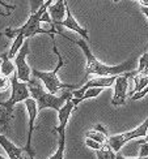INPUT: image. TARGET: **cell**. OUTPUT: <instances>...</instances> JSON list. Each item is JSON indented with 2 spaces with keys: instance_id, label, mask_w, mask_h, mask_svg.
<instances>
[{
  "instance_id": "obj_19",
  "label": "cell",
  "mask_w": 148,
  "mask_h": 159,
  "mask_svg": "<svg viewBox=\"0 0 148 159\" xmlns=\"http://www.w3.org/2000/svg\"><path fill=\"white\" fill-rule=\"evenodd\" d=\"M97 158H117V153L111 149L109 142H106L101 149L96 150Z\"/></svg>"
},
{
  "instance_id": "obj_6",
  "label": "cell",
  "mask_w": 148,
  "mask_h": 159,
  "mask_svg": "<svg viewBox=\"0 0 148 159\" xmlns=\"http://www.w3.org/2000/svg\"><path fill=\"white\" fill-rule=\"evenodd\" d=\"M11 90L12 91H11V97H9L8 101L0 102V104L5 106V107L9 108V110L15 108V106L17 103L25 102L28 98H30V90H29L28 82L21 81V80L18 78L16 72L11 76Z\"/></svg>"
},
{
  "instance_id": "obj_24",
  "label": "cell",
  "mask_w": 148,
  "mask_h": 159,
  "mask_svg": "<svg viewBox=\"0 0 148 159\" xmlns=\"http://www.w3.org/2000/svg\"><path fill=\"white\" fill-rule=\"evenodd\" d=\"M45 4L43 0H30V8H32V13L38 11L41 7Z\"/></svg>"
},
{
  "instance_id": "obj_3",
  "label": "cell",
  "mask_w": 148,
  "mask_h": 159,
  "mask_svg": "<svg viewBox=\"0 0 148 159\" xmlns=\"http://www.w3.org/2000/svg\"><path fill=\"white\" fill-rule=\"evenodd\" d=\"M52 0H46L45 4L39 8L38 11L30 13V17L26 20V22L20 26V28H7L4 30L3 34L8 38H15L17 34H22L26 39H29L32 37H34L37 34H47L50 35L51 38L55 35V34H59L57 29H51V30H46V29H42L41 28V18H42V15L45 13V11L49 8V5L51 4Z\"/></svg>"
},
{
  "instance_id": "obj_15",
  "label": "cell",
  "mask_w": 148,
  "mask_h": 159,
  "mask_svg": "<svg viewBox=\"0 0 148 159\" xmlns=\"http://www.w3.org/2000/svg\"><path fill=\"white\" fill-rule=\"evenodd\" d=\"M13 119V110L7 108L5 106L0 104V133H8L11 129V123Z\"/></svg>"
},
{
  "instance_id": "obj_10",
  "label": "cell",
  "mask_w": 148,
  "mask_h": 159,
  "mask_svg": "<svg viewBox=\"0 0 148 159\" xmlns=\"http://www.w3.org/2000/svg\"><path fill=\"white\" fill-rule=\"evenodd\" d=\"M28 54H29V43H28V41H25L24 44H22V47L18 50L17 55L15 56L16 73H17L18 78L21 80V81H25V82H29L30 78L33 77L32 69L29 67V64L26 63Z\"/></svg>"
},
{
  "instance_id": "obj_17",
  "label": "cell",
  "mask_w": 148,
  "mask_h": 159,
  "mask_svg": "<svg viewBox=\"0 0 148 159\" xmlns=\"http://www.w3.org/2000/svg\"><path fill=\"white\" fill-rule=\"evenodd\" d=\"M2 64H0V73L4 76H12L16 72V64L15 61H12V59L9 57L8 52L2 54Z\"/></svg>"
},
{
  "instance_id": "obj_29",
  "label": "cell",
  "mask_w": 148,
  "mask_h": 159,
  "mask_svg": "<svg viewBox=\"0 0 148 159\" xmlns=\"http://www.w3.org/2000/svg\"><path fill=\"white\" fill-rule=\"evenodd\" d=\"M0 159H4V157H3L2 154H0Z\"/></svg>"
},
{
  "instance_id": "obj_31",
  "label": "cell",
  "mask_w": 148,
  "mask_h": 159,
  "mask_svg": "<svg viewBox=\"0 0 148 159\" xmlns=\"http://www.w3.org/2000/svg\"><path fill=\"white\" fill-rule=\"evenodd\" d=\"M43 2H46V0H43Z\"/></svg>"
},
{
  "instance_id": "obj_27",
  "label": "cell",
  "mask_w": 148,
  "mask_h": 159,
  "mask_svg": "<svg viewBox=\"0 0 148 159\" xmlns=\"http://www.w3.org/2000/svg\"><path fill=\"white\" fill-rule=\"evenodd\" d=\"M140 7H148V0H138Z\"/></svg>"
},
{
  "instance_id": "obj_18",
  "label": "cell",
  "mask_w": 148,
  "mask_h": 159,
  "mask_svg": "<svg viewBox=\"0 0 148 159\" xmlns=\"http://www.w3.org/2000/svg\"><path fill=\"white\" fill-rule=\"evenodd\" d=\"M26 41V38L22 35V34H17L16 37H15V41H13V43H12V47L9 48V52H8V55H9V57L11 59H13L16 55H17V52H18V50L22 47V44H24V42Z\"/></svg>"
},
{
  "instance_id": "obj_12",
  "label": "cell",
  "mask_w": 148,
  "mask_h": 159,
  "mask_svg": "<svg viewBox=\"0 0 148 159\" xmlns=\"http://www.w3.org/2000/svg\"><path fill=\"white\" fill-rule=\"evenodd\" d=\"M116 78H117V76H96V77H93L92 80H89L85 85H83L81 88L71 90L72 91V97H76V98L80 97L86 89H89V88H102V89L111 88V86H114Z\"/></svg>"
},
{
  "instance_id": "obj_9",
  "label": "cell",
  "mask_w": 148,
  "mask_h": 159,
  "mask_svg": "<svg viewBox=\"0 0 148 159\" xmlns=\"http://www.w3.org/2000/svg\"><path fill=\"white\" fill-rule=\"evenodd\" d=\"M25 103V108L28 111V115H29V130H28V140H26V145L24 148V151L28 154L30 158H34L36 155V151L33 150L32 148V137H33V132H34L36 127V119H37V115L39 112V108H38V104L36 102L34 98H28L26 101L24 102Z\"/></svg>"
},
{
  "instance_id": "obj_16",
  "label": "cell",
  "mask_w": 148,
  "mask_h": 159,
  "mask_svg": "<svg viewBox=\"0 0 148 159\" xmlns=\"http://www.w3.org/2000/svg\"><path fill=\"white\" fill-rule=\"evenodd\" d=\"M85 137H91L93 140H96L101 143H106L109 141V136H107V129L104 127L102 124H97L95 128L91 130L85 132Z\"/></svg>"
},
{
  "instance_id": "obj_25",
  "label": "cell",
  "mask_w": 148,
  "mask_h": 159,
  "mask_svg": "<svg viewBox=\"0 0 148 159\" xmlns=\"http://www.w3.org/2000/svg\"><path fill=\"white\" fill-rule=\"evenodd\" d=\"M0 7H2V8H4V9L7 11V13H8V15H11L12 11H15V9H16V5H11V4L7 3L5 0H0Z\"/></svg>"
},
{
  "instance_id": "obj_28",
  "label": "cell",
  "mask_w": 148,
  "mask_h": 159,
  "mask_svg": "<svg viewBox=\"0 0 148 159\" xmlns=\"http://www.w3.org/2000/svg\"><path fill=\"white\" fill-rule=\"evenodd\" d=\"M147 140H148V132H147V134L144 136V140H143V141H147Z\"/></svg>"
},
{
  "instance_id": "obj_32",
  "label": "cell",
  "mask_w": 148,
  "mask_h": 159,
  "mask_svg": "<svg viewBox=\"0 0 148 159\" xmlns=\"http://www.w3.org/2000/svg\"><path fill=\"white\" fill-rule=\"evenodd\" d=\"M136 2H138V0H136Z\"/></svg>"
},
{
  "instance_id": "obj_8",
  "label": "cell",
  "mask_w": 148,
  "mask_h": 159,
  "mask_svg": "<svg viewBox=\"0 0 148 159\" xmlns=\"http://www.w3.org/2000/svg\"><path fill=\"white\" fill-rule=\"evenodd\" d=\"M138 72H125L117 76L116 82H114V95L111 99V104L113 106H123L126 103V98H127V88H129V78L131 76H136Z\"/></svg>"
},
{
  "instance_id": "obj_20",
  "label": "cell",
  "mask_w": 148,
  "mask_h": 159,
  "mask_svg": "<svg viewBox=\"0 0 148 159\" xmlns=\"http://www.w3.org/2000/svg\"><path fill=\"white\" fill-rule=\"evenodd\" d=\"M138 73H147L148 72V51H146L139 59V65L136 69Z\"/></svg>"
},
{
  "instance_id": "obj_1",
  "label": "cell",
  "mask_w": 148,
  "mask_h": 159,
  "mask_svg": "<svg viewBox=\"0 0 148 159\" xmlns=\"http://www.w3.org/2000/svg\"><path fill=\"white\" fill-rule=\"evenodd\" d=\"M67 41L70 42H75L80 48H81L83 54L85 55L86 59V64H85V77L88 76H118L121 73H125V72H129L134 64H135V57H131L129 60H126L125 63H121L117 65H106L104 63H101L98 59L92 54V51L89 48L88 43H86V39H72L70 37H66Z\"/></svg>"
},
{
  "instance_id": "obj_13",
  "label": "cell",
  "mask_w": 148,
  "mask_h": 159,
  "mask_svg": "<svg viewBox=\"0 0 148 159\" xmlns=\"http://www.w3.org/2000/svg\"><path fill=\"white\" fill-rule=\"evenodd\" d=\"M66 8H67V2L66 0H57L54 4L49 5V12L52 20V26H57L64 20L66 17Z\"/></svg>"
},
{
  "instance_id": "obj_26",
  "label": "cell",
  "mask_w": 148,
  "mask_h": 159,
  "mask_svg": "<svg viewBox=\"0 0 148 159\" xmlns=\"http://www.w3.org/2000/svg\"><path fill=\"white\" fill-rule=\"evenodd\" d=\"M140 11H142L143 15L148 18V7H140ZM147 51H148V42H147Z\"/></svg>"
},
{
  "instance_id": "obj_4",
  "label": "cell",
  "mask_w": 148,
  "mask_h": 159,
  "mask_svg": "<svg viewBox=\"0 0 148 159\" xmlns=\"http://www.w3.org/2000/svg\"><path fill=\"white\" fill-rule=\"evenodd\" d=\"M51 39H52V50H54V54L58 56V64H57V67L54 68L52 70H49V72L38 70V69H32V73H33V76H34V77L41 80V81L43 82V85H45V88L47 89L50 93H52V94H58L59 91H63V90H73V89H76L79 85L63 84L59 80L58 72L60 70V68H63L64 61H63L62 54L58 51L57 42H55V39H54V37Z\"/></svg>"
},
{
  "instance_id": "obj_21",
  "label": "cell",
  "mask_w": 148,
  "mask_h": 159,
  "mask_svg": "<svg viewBox=\"0 0 148 159\" xmlns=\"http://www.w3.org/2000/svg\"><path fill=\"white\" fill-rule=\"evenodd\" d=\"M85 145L92 150H98V149L102 148L105 143H101V142L93 140V138H91V137H85Z\"/></svg>"
},
{
  "instance_id": "obj_7",
  "label": "cell",
  "mask_w": 148,
  "mask_h": 159,
  "mask_svg": "<svg viewBox=\"0 0 148 159\" xmlns=\"http://www.w3.org/2000/svg\"><path fill=\"white\" fill-rule=\"evenodd\" d=\"M147 132H148V117L140 125H138L135 129L109 137V141H107V142H109L111 149L116 151V153H118V151L122 149L127 142H130L131 140H135V138L144 137L147 134Z\"/></svg>"
},
{
  "instance_id": "obj_2",
  "label": "cell",
  "mask_w": 148,
  "mask_h": 159,
  "mask_svg": "<svg viewBox=\"0 0 148 159\" xmlns=\"http://www.w3.org/2000/svg\"><path fill=\"white\" fill-rule=\"evenodd\" d=\"M29 90H30V97L36 99V102L38 104L39 111L46 110V108H52L57 112L60 110V107L67 102V99L72 97V91L63 90L62 94H52L47 89L45 88L43 82L39 78L33 76L30 78V81L28 82Z\"/></svg>"
},
{
  "instance_id": "obj_14",
  "label": "cell",
  "mask_w": 148,
  "mask_h": 159,
  "mask_svg": "<svg viewBox=\"0 0 148 159\" xmlns=\"http://www.w3.org/2000/svg\"><path fill=\"white\" fill-rule=\"evenodd\" d=\"M0 146H2L5 151V154L11 159H16V158H21V154L24 149L18 148L17 145L13 143L8 137H5L3 133H0Z\"/></svg>"
},
{
  "instance_id": "obj_30",
  "label": "cell",
  "mask_w": 148,
  "mask_h": 159,
  "mask_svg": "<svg viewBox=\"0 0 148 159\" xmlns=\"http://www.w3.org/2000/svg\"><path fill=\"white\" fill-rule=\"evenodd\" d=\"M113 2H114V3H118V2H119V0H113Z\"/></svg>"
},
{
  "instance_id": "obj_22",
  "label": "cell",
  "mask_w": 148,
  "mask_h": 159,
  "mask_svg": "<svg viewBox=\"0 0 148 159\" xmlns=\"http://www.w3.org/2000/svg\"><path fill=\"white\" fill-rule=\"evenodd\" d=\"M11 86V78L0 73V91H5Z\"/></svg>"
},
{
  "instance_id": "obj_23",
  "label": "cell",
  "mask_w": 148,
  "mask_h": 159,
  "mask_svg": "<svg viewBox=\"0 0 148 159\" xmlns=\"http://www.w3.org/2000/svg\"><path fill=\"white\" fill-rule=\"evenodd\" d=\"M138 158H148V140L142 141V148H140Z\"/></svg>"
},
{
  "instance_id": "obj_5",
  "label": "cell",
  "mask_w": 148,
  "mask_h": 159,
  "mask_svg": "<svg viewBox=\"0 0 148 159\" xmlns=\"http://www.w3.org/2000/svg\"><path fill=\"white\" fill-rule=\"evenodd\" d=\"M77 107V104L73 101V98H68L67 102L60 107V110L58 111V120H59V125L55 127L54 132H57L58 136H59V140H58V149L57 151L54 153L50 158H64V150H66V128H67V124H68L70 120V116L72 114V111Z\"/></svg>"
},
{
  "instance_id": "obj_11",
  "label": "cell",
  "mask_w": 148,
  "mask_h": 159,
  "mask_svg": "<svg viewBox=\"0 0 148 159\" xmlns=\"http://www.w3.org/2000/svg\"><path fill=\"white\" fill-rule=\"evenodd\" d=\"M60 28H66V29H68V30L75 31V33H77L79 35H81L84 39H86V41L89 39L88 30H86L85 28H83V26L76 21V18L73 17L72 12H71V9H70V7H68V3H67V8H66V17H64V20H63V21L57 26L59 35H62L63 38H66V35L62 33V29H60Z\"/></svg>"
}]
</instances>
